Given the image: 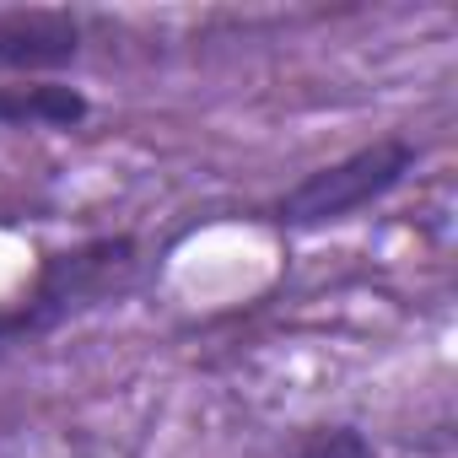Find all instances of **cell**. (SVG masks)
I'll use <instances>...</instances> for the list:
<instances>
[{
  "label": "cell",
  "mask_w": 458,
  "mask_h": 458,
  "mask_svg": "<svg viewBox=\"0 0 458 458\" xmlns=\"http://www.w3.org/2000/svg\"><path fill=\"white\" fill-rule=\"evenodd\" d=\"M140 265H146V254H140V238H130V233H98V238L44 254L28 292L0 308V356L22 351L33 340H49L65 324H76L108 302H124L140 281Z\"/></svg>",
  "instance_id": "1"
},
{
  "label": "cell",
  "mask_w": 458,
  "mask_h": 458,
  "mask_svg": "<svg viewBox=\"0 0 458 458\" xmlns=\"http://www.w3.org/2000/svg\"><path fill=\"white\" fill-rule=\"evenodd\" d=\"M420 162V146L399 130L302 173L276 205H270V221L281 233H313V226H335V221H351L372 205H383Z\"/></svg>",
  "instance_id": "2"
},
{
  "label": "cell",
  "mask_w": 458,
  "mask_h": 458,
  "mask_svg": "<svg viewBox=\"0 0 458 458\" xmlns=\"http://www.w3.org/2000/svg\"><path fill=\"white\" fill-rule=\"evenodd\" d=\"M87 49V22L65 6H33V12H0V76H38L76 65Z\"/></svg>",
  "instance_id": "3"
},
{
  "label": "cell",
  "mask_w": 458,
  "mask_h": 458,
  "mask_svg": "<svg viewBox=\"0 0 458 458\" xmlns=\"http://www.w3.org/2000/svg\"><path fill=\"white\" fill-rule=\"evenodd\" d=\"M87 119H92V98L71 81H12V87H0V135L81 130Z\"/></svg>",
  "instance_id": "4"
},
{
  "label": "cell",
  "mask_w": 458,
  "mask_h": 458,
  "mask_svg": "<svg viewBox=\"0 0 458 458\" xmlns=\"http://www.w3.org/2000/svg\"><path fill=\"white\" fill-rule=\"evenodd\" d=\"M265 458H377V447L351 420H318V426H302L292 442L270 447Z\"/></svg>",
  "instance_id": "5"
}]
</instances>
